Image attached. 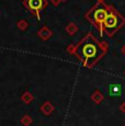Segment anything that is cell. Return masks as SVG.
Returning a JSON list of instances; mask_svg holds the SVG:
<instances>
[{"mask_svg": "<svg viewBox=\"0 0 125 126\" xmlns=\"http://www.w3.org/2000/svg\"><path fill=\"white\" fill-rule=\"evenodd\" d=\"M24 4L28 9H30L32 12H34L37 19H41V12L46 7V0H24Z\"/></svg>", "mask_w": 125, "mask_h": 126, "instance_id": "cell-4", "label": "cell"}, {"mask_svg": "<svg viewBox=\"0 0 125 126\" xmlns=\"http://www.w3.org/2000/svg\"><path fill=\"white\" fill-rule=\"evenodd\" d=\"M93 100L95 101V103H100V101L102 100V95L100 94V92H95V94L93 95Z\"/></svg>", "mask_w": 125, "mask_h": 126, "instance_id": "cell-8", "label": "cell"}, {"mask_svg": "<svg viewBox=\"0 0 125 126\" xmlns=\"http://www.w3.org/2000/svg\"><path fill=\"white\" fill-rule=\"evenodd\" d=\"M121 110H122V112H125V104H123V105L121 106Z\"/></svg>", "mask_w": 125, "mask_h": 126, "instance_id": "cell-9", "label": "cell"}, {"mask_svg": "<svg viewBox=\"0 0 125 126\" xmlns=\"http://www.w3.org/2000/svg\"><path fill=\"white\" fill-rule=\"evenodd\" d=\"M22 123H23V125L28 126V125H30L31 123H32V120H31L30 116H24V117L22 118Z\"/></svg>", "mask_w": 125, "mask_h": 126, "instance_id": "cell-7", "label": "cell"}, {"mask_svg": "<svg viewBox=\"0 0 125 126\" xmlns=\"http://www.w3.org/2000/svg\"><path fill=\"white\" fill-rule=\"evenodd\" d=\"M41 110H42V112L44 113L45 115H49L50 113L53 112V110H54V108L52 106V104H50L49 102H46L44 103L42 105V108H41Z\"/></svg>", "mask_w": 125, "mask_h": 126, "instance_id": "cell-5", "label": "cell"}, {"mask_svg": "<svg viewBox=\"0 0 125 126\" xmlns=\"http://www.w3.org/2000/svg\"><path fill=\"white\" fill-rule=\"evenodd\" d=\"M124 23L125 19L119 13V11H116L113 7L109 6V12L103 23V32H105L109 36H113Z\"/></svg>", "mask_w": 125, "mask_h": 126, "instance_id": "cell-3", "label": "cell"}, {"mask_svg": "<svg viewBox=\"0 0 125 126\" xmlns=\"http://www.w3.org/2000/svg\"><path fill=\"white\" fill-rule=\"evenodd\" d=\"M22 99L25 101V103H30L31 100H32V95H31L29 92H25V94L22 96Z\"/></svg>", "mask_w": 125, "mask_h": 126, "instance_id": "cell-6", "label": "cell"}, {"mask_svg": "<svg viewBox=\"0 0 125 126\" xmlns=\"http://www.w3.org/2000/svg\"><path fill=\"white\" fill-rule=\"evenodd\" d=\"M103 49L92 34H88L83 37L78 47L79 59L85 67H91L98 62L103 55Z\"/></svg>", "mask_w": 125, "mask_h": 126, "instance_id": "cell-1", "label": "cell"}, {"mask_svg": "<svg viewBox=\"0 0 125 126\" xmlns=\"http://www.w3.org/2000/svg\"><path fill=\"white\" fill-rule=\"evenodd\" d=\"M123 52H124V54H125V46L123 47Z\"/></svg>", "mask_w": 125, "mask_h": 126, "instance_id": "cell-10", "label": "cell"}, {"mask_svg": "<svg viewBox=\"0 0 125 126\" xmlns=\"http://www.w3.org/2000/svg\"><path fill=\"white\" fill-rule=\"evenodd\" d=\"M108 12H109V6L99 2L86 14V18L99 30L100 35L103 34V23L108 16Z\"/></svg>", "mask_w": 125, "mask_h": 126, "instance_id": "cell-2", "label": "cell"}]
</instances>
